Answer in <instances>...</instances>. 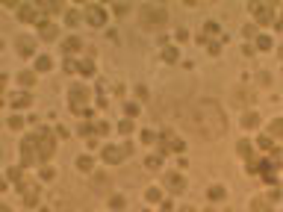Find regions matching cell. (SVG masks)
Instances as JSON below:
<instances>
[{
    "label": "cell",
    "instance_id": "6da1fadb",
    "mask_svg": "<svg viewBox=\"0 0 283 212\" xmlns=\"http://www.w3.org/2000/svg\"><path fill=\"white\" fill-rule=\"evenodd\" d=\"M192 127L201 139L213 142V139H221L227 133V115L216 100H198L195 109H192Z\"/></svg>",
    "mask_w": 283,
    "mask_h": 212
},
{
    "label": "cell",
    "instance_id": "7a4b0ae2",
    "mask_svg": "<svg viewBox=\"0 0 283 212\" xmlns=\"http://www.w3.org/2000/svg\"><path fill=\"white\" fill-rule=\"evenodd\" d=\"M89 100H92V89H89V86L74 83V86L68 89V109H71L74 115L86 118V121H92V115H94V109L89 106Z\"/></svg>",
    "mask_w": 283,
    "mask_h": 212
},
{
    "label": "cell",
    "instance_id": "3957f363",
    "mask_svg": "<svg viewBox=\"0 0 283 212\" xmlns=\"http://www.w3.org/2000/svg\"><path fill=\"white\" fill-rule=\"evenodd\" d=\"M35 151H38V162H50L53 159V153H56V133L53 130H47V127H41L38 133H35Z\"/></svg>",
    "mask_w": 283,
    "mask_h": 212
},
{
    "label": "cell",
    "instance_id": "277c9868",
    "mask_svg": "<svg viewBox=\"0 0 283 212\" xmlns=\"http://www.w3.org/2000/svg\"><path fill=\"white\" fill-rule=\"evenodd\" d=\"M139 18H142V27L145 30H159L168 21V9L159 6V3H148V6H142V15Z\"/></svg>",
    "mask_w": 283,
    "mask_h": 212
},
{
    "label": "cell",
    "instance_id": "5b68a950",
    "mask_svg": "<svg viewBox=\"0 0 283 212\" xmlns=\"http://www.w3.org/2000/svg\"><path fill=\"white\" fill-rule=\"evenodd\" d=\"M83 21L94 27V30H100V27H106V21H109V9L103 6V3H86L83 6Z\"/></svg>",
    "mask_w": 283,
    "mask_h": 212
},
{
    "label": "cell",
    "instance_id": "8992f818",
    "mask_svg": "<svg viewBox=\"0 0 283 212\" xmlns=\"http://www.w3.org/2000/svg\"><path fill=\"white\" fill-rule=\"evenodd\" d=\"M157 142H159V153H162V156H168V153H183V151H186V142H183L180 136H174L171 130L159 133Z\"/></svg>",
    "mask_w": 283,
    "mask_h": 212
},
{
    "label": "cell",
    "instance_id": "52a82bcc",
    "mask_svg": "<svg viewBox=\"0 0 283 212\" xmlns=\"http://www.w3.org/2000/svg\"><path fill=\"white\" fill-rule=\"evenodd\" d=\"M38 162V151H35V133H27L21 139V168L27 171Z\"/></svg>",
    "mask_w": 283,
    "mask_h": 212
},
{
    "label": "cell",
    "instance_id": "ba28073f",
    "mask_svg": "<svg viewBox=\"0 0 283 212\" xmlns=\"http://www.w3.org/2000/svg\"><path fill=\"white\" fill-rule=\"evenodd\" d=\"M251 12H254V21L260 27H272L275 24V3H251Z\"/></svg>",
    "mask_w": 283,
    "mask_h": 212
},
{
    "label": "cell",
    "instance_id": "9c48e42d",
    "mask_svg": "<svg viewBox=\"0 0 283 212\" xmlns=\"http://www.w3.org/2000/svg\"><path fill=\"white\" fill-rule=\"evenodd\" d=\"M18 192H21L24 207H30V210H35V207H38V186H35L30 177H24V180L18 183Z\"/></svg>",
    "mask_w": 283,
    "mask_h": 212
},
{
    "label": "cell",
    "instance_id": "30bf717a",
    "mask_svg": "<svg viewBox=\"0 0 283 212\" xmlns=\"http://www.w3.org/2000/svg\"><path fill=\"white\" fill-rule=\"evenodd\" d=\"M35 32H38V35H35L38 41H56V38H59V27H56L50 18H41V21L35 24Z\"/></svg>",
    "mask_w": 283,
    "mask_h": 212
},
{
    "label": "cell",
    "instance_id": "8fae6325",
    "mask_svg": "<svg viewBox=\"0 0 283 212\" xmlns=\"http://www.w3.org/2000/svg\"><path fill=\"white\" fill-rule=\"evenodd\" d=\"M100 159H103L106 165H121L127 159V151L118 148V145H103V148H100Z\"/></svg>",
    "mask_w": 283,
    "mask_h": 212
},
{
    "label": "cell",
    "instance_id": "7c38bea8",
    "mask_svg": "<svg viewBox=\"0 0 283 212\" xmlns=\"http://www.w3.org/2000/svg\"><path fill=\"white\" fill-rule=\"evenodd\" d=\"M15 12H18L15 18H18L21 24H38V21H41V15H38V6H35V3H21Z\"/></svg>",
    "mask_w": 283,
    "mask_h": 212
},
{
    "label": "cell",
    "instance_id": "4fadbf2b",
    "mask_svg": "<svg viewBox=\"0 0 283 212\" xmlns=\"http://www.w3.org/2000/svg\"><path fill=\"white\" fill-rule=\"evenodd\" d=\"M162 183H165V189H168L171 195H180V192H186V177H183L180 171H168Z\"/></svg>",
    "mask_w": 283,
    "mask_h": 212
},
{
    "label": "cell",
    "instance_id": "5bb4252c",
    "mask_svg": "<svg viewBox=\"0 0 283 212\" xmlns=\"http://www.w3.org/2000/svg\"><path fill=\"white\" fill-rule=\"evenodd\" d=\"M9 106L12 109H18V112H24V109H30L32 106V94L30 91H15V94H9Z\"/></svg>",
    "mask_w": 283,
    "mask_h": 212
},
{
    "label": "cell",
    "instance_id": "9a60e30c",
    "mask_svg": "<svg viewBox=\"0 0 283 212\" xmlns=\"http://www.w3.org/2000/svg\"><path fill=\"white\" fill-rule=\"evenodd\" d=\"M86 47V41L80 38V35H68V38H62V53L68 56V59H74V53H80Z\"/></svg>",
    "mask_w": 283,
    "mask_h": 212
},
{
    "label": "cell",
    "instance_id": "2e32d148",
    "mask_svg": "<svg viewBox=\"0 0 283 212\" xmlns=\"http://www.w3.org/2000/svg\"><path fill=\"white\" fill-rule=\"evenodd\" d=\"M35 41H38V38H32V35H21V38L15 41V50H18L24 59H30L32 53H35Z\"/></svg>",
    "mask_w": 283,
    "mask_h": 212
},
{
    "label": "cell",
    "instance_id": "e0dca14e",
    "mask_svg": "<svg viewBox=\"0 0 283 212\" xmlns=\"http://www.w3.org/2000/svg\"><path fill=\"white\" fill-rule=\"evenodd\" d=\"M32 71H35V74H50V71H53V59H50V53H38V56H35V65H32Z\"/></svg>",
    "mask_w": 283,
    "mask_h": 212
},
{
    "label": "cell",
    "instance_id": "ac0fdd59",
    "mask_svg": "<svg viewBox=\"0 0 283 212\" xmlns=\"http://www.w3.org/2000/svg\"><path fill=\"white\" fill-rule=\"evenodd\" d=\"M207 198H210V204H224V201H227V189H224L221 183H213V186L207 189Z\"/></svg>",
    "mask_w": 283,
    "mask_h": 212
},
{
    "label": "cell",
    "instance_id": "d6986e66",
    "mask_svg": "<svg viewBox=\"0 0 283 212\" xmlns=\"http://www.w3.org/2000/svg\"><path fill=\"white\" fill-rule=\"evenodd\" d=\"M35 77H38V74H35L32 68H27V71H18V77H15V80H18V86H21L24 91H30L32 86H35Z\"/></svg>",
    "mask_w": 283,
    "mask_h": 212
},
{
    "label": "cell",
    "instance_id": "ffe728a7",
    "mask_svg": "<svg viewBox=\"0 0 283 212\" xmlns=\"http://www.w3.org/2000/svg\"><path fill=\"white\" fill-rule=\"evenodd\" d=\"M272 47H275L272 35H266V32H257V38H254V50H260V53H269Z\"/></svg>",
    "mask_w": 283,
    "mask_h": 212
},
{
    "label": "cell",
    "instance_id": "44dd1931",
    "mask_svg": "<svg viewBox=\"0 0 283 212\" xmlns=\"http://www.w3.org/2000/svg\"><path fill=\"white\" fill-rule=\"evenodd\" d=\"M94 162H97V156H94V153H80V156H77V168H80V171H86V174H92V171H94Z\"/></svg>",
    "mask_w": 283,
    "mask_h": 212
},
{
    "label": "cell",
    "instance_id": "7402d4cb",
    "mask_svg": "<svg viewBox=\"0 0 283 212\" xmlns=\"http://www.w3.org/2000/svg\"><path fill=\"white\" fill-rule=\"evenodd\" d=\"M94 71H97V65H94L92 56L89 59H77V74L80 77H94Z\"/></svg>",
    "mask_w": 283,
    "mask_h": 212
},
{
    "label": "cell",
    "instance_id": "603a6c76",
    "mask_svg": "<svg viewBox=\"0 0 283 212\" xmlns=\"http://www.w3.org/2000/svg\"><path fill=\"white\" fill-rule=\"evenodd\" d=\"M142 162H145V168H148V171H159V168L165 165V156H162V153H148Z\"/></svg>",
    "mask_w": 283,
    "mask_h": 212
},
{
    "label": "cell",
    "instance_id": "cb8c5ba5",
    "mask_svg": "<svg viewBox=\"0 0 283 212\" xmlns=\"http://www.w3.org/2000/svg\"><path fill=\"white\" fill-rule=\"evenodd\" d=\"M242 127H245V130H257V127H260V109H245Z\"/></svg>",
    "mask_w": 283,
    "mask_h": 212
},
{
    "label": "cell",
    "instance_id": "d4e9b609",
    "mask_svg": "<svg viewBox=\"0 0 283 212\" xmlns=\"http://www.w3.org/2000/svg\"><path fill=\"white\" fill-rule=\"evenodd\" d=\"M254 148H257V151H263V153H272V151H275V139H272L269 133H263V136H257Z\"/></svg>",
    "mask_w": 283,
    "mask_h": 212
},
{
    "label": "cell",
    "instance_id": "484cf974",
    "mask_svg": "<svg viewBox=\"0 0 283 212\" xmlns=\"http://www.w3.org/2000/svg\"><path fill=\"white\" fill-rule=\"evenodd\" d=\"M236 153H239L242 159H254V142H248V139H239V142H236Z\"/></svg>",
    "mask_w": 283,
    "mask_h": 212
},
{
    "label": "cell",
    "instance_id": "4316f807",
    "mask_svg": "<svg viewBox=\"0 0 283 212\" xmlns=\"http://www.w3.org/2000/svg\"><path fill=\"white\" fill-rule=\"evenodd\" d=\"M162 62H168V65L180 62V50H177L174 44H162Z\"/></svg>",
    "mask_w": 283,
    "mask_h": 212
},
{
    "label": "cell",
    "instance_id": "83f0119b",
    "mask_svg": "<svg viewBox=\"0 0 283 212\" xmlns=\"http://www.w3.org/2000/svg\"><path fill=\"white\" fill-rule=\"evenodd\" d=\"M145 201H148V204H162V201H165V195H162V189H159V186H148V189H145Z\"/></svg>",
    "mask_w": 283,
    "mask_h": 212
},
{
    "label": "cell",
    "instance_id": "f1b7e54d",
    "mask_svg": "<svg viewBox=\"0 0 283 212\" xmlns=\"http://www.w3.org/2000/svg\"><path fill=\"white\" fill-rule=\"evenodd\" d=\"M269 136L275 142H283V118H275V121L269 124Z\"/></svg>",
    "mask_w": 283,
    "mask_h": 212
},
{
    "label": "cell",
    "instance_id": "f546056e",
    "mask_svg": "<svg viewBox=\"0 0 283 212\" xmlns=\"http://www.w3.org/2000/svg\"><path fill=\"white\" fill-rule=\"evenodd\" d=\"M251 212H275V207H272L266 198H254L251 201Z\"/></svg>",
    "mask_w": 283,
    "mask_h": 212
},
{
    "label": "cell",
    "instance_id": "4dcf8cb0",
    "mask_svg": "<svg viewBox=\"0 0 283 212\" xmlns=\"http://www.w3.org/2000/svg\"><path fill=\"white\" fill-rule=\"evenodd\" d=\"M80 21H83V12L80 9H65V24L68 27H77Z\"/></svg>",
    "mask_w": 283,
    "mask_h": 212
},
{
    "label": "cell",
    "instance_id": "1f68e13d",
    "mask_svg": "<svg viewBox=\"0 0 283 212\" xmlns=\"http://www.w3.org/2000/svg\"><path fill=\"white\" fill-rule=\"evenodd\" d=\"M3 177H6V180H12V183H21L27 174H24V168H21V165H12V168L3 174Z\"/></svg>",
    "mask_w": 283,
    "mask_h": 212
},
{
    "label": "cell",
    "instance_id": "d6a6232c",
    "mask_svg": "<svg viewBox=\"0 0 283 212\" xmlns=\"http://www.w3.org/2000/svg\"><path fill=\"white\" fill-rule=\"evenodd\" d=\"M50 180H56V168L41 165V168H38V183H50Z\"/></svg>",
    "mask_w": 283,
    "mask_h": 212
},
{
    "label": "cell",
    "instance_id": "836d02e7",
    "mask_svg": "<svg viewBox=\"0 0 283 212\" xmlns=\"http://www.w3.org/2000/svg\"><path fill=\"white\" fill-rule=\"evenodd\" d=\"M124 207H127L124 195H112L109 198V212H124Z\"/></svg>",
    "mask_w": 283,
    "mask_h": 212
},
{
    "label": "cell",
    "instance_id": "e575fe53",
    "mask_svg": "<svg viewBox=\"0 0 283 212\" xmlns=\"http://www.w3.org/2000/svg\"><path fill=\"white\" fill-rule=\"evenodd\" d=\"M77 136H83V139H94V121H83L77 127Z\"/></svg>",
    "mask_w": 283,
    "mask_h": 212
},
{
    "label": "cell",
    "instance_id": "d590c367",
    "mask_svg": "<svg viewBox=\"0 0 283 212\" xmlns=\"http://www.w3.org/2000/svg\"><path fill=\"white\" fill-rule=\"evenodd\" d=\"M139 112H142V106H139L136 100H127V103H124V115L130 118V121H133V118H139Z\"/></svg>",
    "mask_w": 283,
    "mask_h": 212
},
{
    "label": "cell",
    "instance_id": "8d00e7d4",
    "mask_svg": "<svg viewBox=\"0 0 283 212\" xmlns=\"http://www.w3.org/2000/svg\"><path fill=\"white\" fill-rule=\"evenodd\" d=\"M210 35H221V30H219L216 21H207V24H204V38H201V41H207Z\"/></svg>",
    "mask_w": 283,
    "mask_h": 212
},
{
    "label": "cell",
    "instance_id": "74e56055",
    "mask_svg": "<svg viewBox=\"0 0 283 212\" xmlns=\"http://www.w3.org/2000/svg\"><path fill=\"white\" fill-rule=\"evenodd\" d=\"M109 130H112L109 121H103V118H100V121H94V136H109Z\"/></svg>",
    "mask_w": 283,
    "mask_h": 212
},
{
    "label": "cell",
    "instance_id": "f35d334b",
    "mask_svg": "<svg viewBox=\"0 0 283 212\" xmlns=\"http://www.w3.org/2000/svg\"><path fill=\"white\" fill-rule=\"evenodd\" d=\"M133 130H136V127H133V121H130V118H121V121H118V133H121V136H130Z\"/></svg>",
    "mask_w": 283,
    "mask_h": 212
},
{
    "label": "cell",
    "instance_id": "ab89813d",
    "mask_svg": "<svg viewBox=\"0 0 283 212\" xmlns=\"http://www.w3.org/2000/svg\"><path fill=\"white\" fill-rule=\"evenodd\" d=\"M139 139H142V145H154V142H157V133H154V130H142Z\"/></svg>",
    "mask_w": 283,
    "mask_h": 212
},
{
    "label": "cell",
    "instance_id": "60d3db41",
    "mask_svg": "<svg viewBox=\"0 0 283 212\" xmlns=\"http://www.w3.org/2000/svg\"><path fill=\"white\" fill-rule=\"evenodd\" d=\"M6 124H9V130H24V124L27 121H24V115H12Z\"/></svg>",
    "mask_w": 283,
    "mask_h": 212
},
{
    "label": "cell",
    "instance_id": "b9f144b4",
    "mask_svg": "<svg viewBox=\"0 0 283 212\" xmlns=\"http://www.w3.org/2000/svg\"><path fill=\"white\" fill-rule=\"evenodd\" d=\"M127 12H130V3H112V15H115V18H121Z\"/></svg>",
    "mask_w": 283,
    "mask_h": 212
},
{
    "label": "cell",
    "instance_id": "7bdbcfd3",
    "mask_svg": "<svg viewBox=\"0 0 283 212\" xmlns=\"http://www.w3.org/2000/svg\"><path fill=\"white\" fill-rule=\"evenodd\" d=\"M6 83H9V77H6V74H0V106L6 103Z\"/></svg>",
    "mask_w": 283,
    "mask_h": 212
},
{
    "label": "cell",
    "instance_id": "ee69618b",
    "mask_svg": "<svg viewBox=\"0 0 283 212\" xmlns=\"http://www.w3.org/2000/svg\"><path fill=\"white\" fill-rule=\"evenodd\" d=\"M62 71H65V74H77V59H65Z\"/></svg>",
    "mask_w": 283,
    "mask_h": 212
},
{
    "label": "cell",
    "instance_id": "f6af8a7d",
    "mask_svg": "<svg viewBox=\"0 0 283 212\" xmlns=\"http://www.w3.org/2000/svg\"><path fill=\"white\" fill-rule=\"evenodd\" d=\"M207 50H210L213 56H219L221 53V41H207Z\"/></svg>",
    "mask_w": 283,
    "mask_h": 212
},
{
    "label": "cell",
    "instance_id": "bcb514c9",
    "mask_svg": "<svg viewBox=\"0 0 283 212\" xmlns=\"http://www.w3.org/2000/svg\"><path fill=\"white\" fill-rule=\"evenodd\" d=\"M53 133H56V136H59V139H71V133H68V127H62V124H59V127H56V130H53Z\"/></svg>",
    "mask_w": 283,
    "mask_h": 212
},
{
    "label": "cell",
    "instance_id": "7dc6e473",
    "mask_svg": "<svg viewBox=\"0 0 283 212\" xmlns=\"http://www.w3.org/2000/svg\"><path fill=\"white\" fill-rule=\"evenodd\" d=\"M159 212H174V204H171V201H168V198H165V201H162V204H159Z\"/></svg>",
    "mask_w": 283,
    "mask_h": 212
},
{
    "label": "cell",
    "instance_id": "c3c4849f",
    "mask_svg": "<svg viewBox=\"0 0 283 212\" xmlns=\"http://www.w3.org/2000/svg\"><path fill=\"white\" fill-rule=\"evenodd\" d=\"M136 97H139V100H148V89H145V86H136Z\"/></svg>",
    "mask_w": 283,
    "mask_h": 212
},
{
    "label": "cell",
    "instance_id": "681fc988",
    "mask_svg": "<svg viewBox=\"0 0 283 212\" xmlns=\"http://www.w3.org/2000/svg\"><path fill=\"white\" fill-rule=\"evenodd\" d=\"M6 189H9V180H6V177H0V195H3Z\"/></svg>",
    "mask_w": 283,
    "mask_h": 212
},
{
    "label": "cell",
    "instance_id": "f907efd6",
    "mask_svg": "<svg viewBox=\"0 0 283 212\" xmlns=\"http://www.w3.org/2000/svg\"><path fill=\"white\" fill-rule=\"evenodd\" d=\"M275 27H278V30L283 32V18H275Z\"/></svg>",
    "mask_w": 283,
    "mask_h": 212
},
{
    "label": "cell",
    "instance_id": "816d5d0a",
    "mask_svg": "<svg viewBox=\"0 0 283 212\" xmlns=\"http://www.w3.org/2000/svg\"><path fill=\"white\" fill-rule=\"evenodd\" d=\"M177 212H198V210H195V207H180Z\"/></svg>",
    "mask_w": 283,
    "mask_h": 212
},
{
    "label": "cell",
    "instance_id": "f5cc1de1",
    "mask_svg": "<svg viewBox=\"0 0 283 212\" xmlns=\"http://www.w3.org/2000/svg\"><path fill=\"white\" fill-rule=\"evenodd\" d=\"M204 212H216V210H213V207H207V210H204Z\"/></svg>",
    "mask_w": 283,
    "mask_h": 212
},
{
    "label": "cell",
    "instance_id": "db71d44e",
    "mask_svg": "<svg viewBox=\"0 0 283 212\" xmlns=\"http://www.w3.org/2000/svg\"><path fill=\"white\" fill-rule=\"evenodd\" d=\"M0 50H3V38H0Z\"/></svg>",
    "mask_w": 283,
    "mask_h": 212
}]
</instances>
